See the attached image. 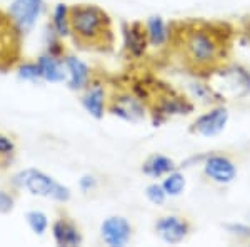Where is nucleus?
Masks as SVG:
<instances>
[{"label":"nucleus","mask_w":250,"mask_h":247,"mask_svg":"<svg viewBox=\"0 0 250 247\" xmlns=\"http://www.w3.org/2000/svg\"><path fill=\"white\" fill-rule=\"evenodd\" d=\"M125 45H127L130 54L135 55V57H140L145 52V47H147V35L140 29L139 23H134V25H130L125 30Z\"/></svg>","instance_id":"2eb2a0df"},{"label":"nucleus","mask_w":250,"mask_h":247,"mask_svg":"<svg viewBox=\"0 0 250 247\" xmlns=\"http://www.w3.org/2000/svg\"><path fill=\"white\" fill-rule=\"evenodd\" d=\"M225 227L229 229V232L235 234V236H239V237L250 236V227H247V225H244V224H229V225H225Z\"/></svg>","instance_id":"a878e982"},{"label":"nucleus","mask_w":250,"mask_h":247,"mask_svg":"<svg viewBox=\"0 0 250 247\" xmlns=\"http://www.w3.org/2000/svg\"><path fill=\"white\" fill-rule=\"evenodd\" d=\"M12 182L20 189H27L34 196L47 197V199H54L57 202H67L70 199L68 187L59 184L55 179L37 169H23L19 174H15Z\"/></svg>","instance_id":"f03ea898"},{"label":"nucleus","mask_w":250,"mask_h":247,"mask_svg":"<svg viewBox=\"0 0 250 247\" xmlns=\"http://www.w3.org/2000/svg\"><path fill=\"white\" fill-rule=\"evenodd\" d=\"M19 29L9 19L3 17L0 12V64H14L17 59L19 52V40H17Z\"/></svg>","instance_id":"39448f33"},{"label":"nucleus","mask_w":250,"mask_h":247,"mask_svg":"<svg viewBox=\"0 0 250 247\" xmlns=\"http://www.w3.org/2000/svg\"><path fill=\"white\" fill-rule=\"evenodd\" d=\"M52 234L59 246L65 247H74L82 244V234L77 229V225L74 222H70L68 219H59L52 225Z\"/></svg>","instance_id":"9d476101"},{"label":"nucleus","mask_w":250,"mask_h":247,"mask_svg":"<svg viewBox=\"0 0 250 247\" xmlns=\"http://www.w3.org/2000/svg\"><path fill=\"white\" fill-rule=\"evenodd\" d=\"M145 196L147 199L152 202V204H164L165 202V197H167V192H165L164 185H159V184H150L147 189H145Z\"/></svg>","instance_id":"412c9836"},{"label":"nucleus","mask_w":250,"mask_h":247,"mask_svg":"<svg viewBox=\"0 0 250 247\" xmlns=\"http://www.w3.org/2000/svg\"><path fill=\"white\" fill-rule=\"evenodd\" d=\"M204 171L217 184H230L237 176L235 164L224 156H210L205 160Z\"/></svg>","instance_id":"0eeeda50"},{"label":"nucleus","mask_w":250,"mask_h":247,"mask_svg":"<svg viewBox=\"0 0 250 247\" xmlns=\"http://www.w3.org/2000/svg\"><path fill=\"white\" fill-rule=\"evenodd\" d=\"M25 219H27V222H29L30 229L34 230L37 236H42L48 227V219L45 214L40 212V210H30V212H27Z\"/></svg>","instance_id":"aec40b11"},{"label":"nucleus","mask_w":250,"mask_h":247,"mask_svg":"<svg viewBox=\"0 0 250 247\" xmlns=\"http://www.w3.org/2000/svg\"><path fill=\"white\" fill-rule=\"evenodd\" d=\"M185 111H190V107L180 100H165L160 105V114H187Z\"/></svg>","instance_id":"4be33fe9"},{"label":"nucleus","mask_w":250,"mask_h":247,"mask_svg":"<svg viewBox=\"0 0 250 247\" xmlns=\"http://www.w3.org/2000/svg\"><path fill=\"white\" fill-rule=\"evenodd\" d=\"M54 29L60 35V37H65L70 32V10L65 3H59L54 9Z\"/></svg>","instance_id":"a211bd4d"},{"label":"nucleus","mask_w":250,"mask_h":247,"mask_svg":"<svg viewBox=\"0 0 250 247\" xmlns=\"http://www.w3.org/2000/svg\"><path fill=\"white\" fill-rule=\"evenodd\" d=\"M110 20L102 9L95 5H77L70 9V29L75 39L83 44H95L108 34Z\"/></svg>","instance_id":"f257e3e1"},{"label":"nucleus","mask_w":250,"mask_h":247,"mask_svg":"<svg viewBox=\"0 0 250 247\" xmlns=\"http://www.w3.org/2000/svg\"><path fill=\"white\" fill-rule=\"evenodd\" d=\"M172 169H173V162L165 156H152L144 165V172L152 177L165 176V174H168Z\"/></svg>","instance_id":"f3484780"},{"label":"nucleus","mask_w":250,"mask_h":247,"mask_svg":"<svg viewBox=\"0 0 250 247\" xmlns=\"http://www.w3.org/2000/svg\"><path fill=\"white\" fill-rule=\"evenodd\" d=\"M159 236L164 239L167 244H179L184 241V237L188 232V224L184 219L177 216H167L162 217L155 225Z\"/></svg>","instance_id":"1a4fd4ad"},{"label":"nucleus","mask_w":250,"mask_h":247,"mask_svg":"<svg viewBox=\"0 0 250 247\" xmlns=\"http://www.w3.org/2000/svg\"><path fill=\"white\" fill-rule=\"evenodd\" d=\"M63 64H65V68L68 72V87L72 90H80V89L85 87L88 82V75H90L87 64H83L77 57H67Z\"/></svg>","instance_id":"f8f14e48"},{"label":"nucleus","mask_w":250,"mask_h":247,"mask_svg":"<svg viewBox=\"0 0 250 247\" xmlns=\"http://www.w3.org/2000/svg\"><path fill=\"white\" fill-rule=\"evenodd\" d=\"M95 179L92 176H85V177H82L80 179V189L82 190H90V189H94L95 187Z\"/></svg>","instance_id":"bb28decb"},{"label":"nucleus","mask_w":250,"mask_h":247,"mask_svg":"<svg viewBox=\"0 0 250 247\" xmlns=\"http://www.w3.org/2000/svg\"><path fill=\"white\" fill-rule=\"evenodd\" d=\"M185 55L197 67H208L217 62L220 45L212 34L205 30H192L185 37Z\"/></svg>","instance_id":"7ed1b4c3"},{"label":"nucleus","mask_w":250,"mask_h":247,"mask_svg":"<svg viewBox=\"0 0 250 247\" xmlns=\"http://www.w3.org/2000/svg\"><path fill=\"white\" fill-rule=\"evenodd\" d=\"M83 107L85 111L95 119H102L104 117V104H105V92H104L102 86L95 84L88 89V92L83 97Z\"/></svg>","instance_id":"4468645a"},{"label":"nucleus","mask_w":250,"mask_h":247,"mask_svg":"<svg viewBox=\"0 0 250 247\" xmlns=\"http://www.w3.org/2000/svg\"><path fill=\"white\" fill-rule=\"evenodd\" d=\"M147 37L148 42L155 47L164 45L168 40V30L165 22L160 17H150L147 20Z\"/></svg>","instance_id":"dca6fc26"},{"label":"nucleus","mask_w":250,"mask_h":247,"mask_svg":"<svg viewBox=\"0 0 250 247\" xmlns=\"http://www.w3.org/2000/svg\"><path fill=\"white\" fill-rule=\"evenodd\" d=\"M43 9H45L43 0H14L9 9V15L19 32L25 34L35 25Z\"/></svg>","instance_id":"20e7f679"},{"label":"nucleus","mask_w":250,"mask_h":247,"mask_svg":"<svg viewBox=\"0 0 250 247\" xmlns=\"http://www.w3.org/2000/svg\"><path fill=\"white\" fill-rule=\"evenodd\" d=\"M112 112L125 120H130V122H137L145 115L142 104L130 95L115 97L114 104H112Z\"/></svg>","instance_id":"9b49d317"},{"label":"nucleus","mask_w":250,"mask_h":247,"mask_svg":"<svg viewBox=\"0 0 250 247\" xmlns=\"http://www.w3.org/2000/svg\"><path fill=\"white\" fill-rule=\"evenodd\" d=\"M19 77L23 80H37L40 79V72L37 64H23L19 68Z\"/></svg>","instance_id":"5701e85b"},{"label":"nucleus","mask_w":250,"mask_h":247,"mask_svg":"<svg viewBox=\"0 0 250 247\" xmlns=\"http://www.w3.org/2000/svg\"><path fill=\"white\" fill-rule=\"evenodd\" d=\"M15 151V144L14 140L9 139L7 135L0 134V156H12Z\"/></svg>","instance_id":"393cba45"},{"label":"nucleus","mask_w":250,"mask_h":247,"mask_svg":"<svg viewBox=\"0 0 250 247\" xmlns=\"http://www.w3.org/2000/svg\"><path fill=\"white\" fill-rule=\"evenodd\" d=\"M162 185L165 192H167V196H179L185 189V177L180 172H172L165 177Z\"/></svg>","instance_id":"6ab92c4d"},{"label":"nucleus","mask_w":250,"mask_h":247,"mask_svg":"<svg viewBox=\"0 0 250 247\" xmlns=\"http://www.w3.org/2000/svg\"><path fill=\"white\" fill-rule=\"evenodd\" d=\"M15 205V199L5 190H0V214H9L12 212Z\"/></svg>","instance_id":"b1692460"},{"label":"nucleus","mask_w":250,"mask_h":247,"mask_svg":"<svg viewBox=\"0 0 250 247\" xmlns=\"http://www.w3.org/2000/svg\"><path fill=\"white\" fill-rule=\"evenodd\" d=\"M40 79L47 80V82H62L65 79V72H63L62 62H59L54 55H42L37 60Z\"/></svg>","instance_id":"ddd939ff"},{"label":"nucleus","mask_w":250,"mask_h":247,"mask_svg":"<svg viewBox=\"0 0 250 247\" xmlns=\"http://www.w3.org/2000/svg\"><path fill=\"white\" fill-rule=\"evenodd\" d=\"M229 122V112L224 107H215L210 112L199 117L195 122V131L204 137H215L224 131Z\"/></svg>","instance_id":"6e6552de"},{"label":"nucleus","mask_w":250,"mask_h":247,"mask_svg":"<svg viewBox=\"0 0 250 247\" xmlns=\"http://www.w3.org/2000/svg\"><path fill=\"white\" fill-rule=\"evenodd\" d=\"M100 230H102L104 242L112 247L125 246L130 241V236H132V227H130V224H128V221L119 216L105 219Z\"/></svg>","instance_id":"423d86ee"}]
</instances>
